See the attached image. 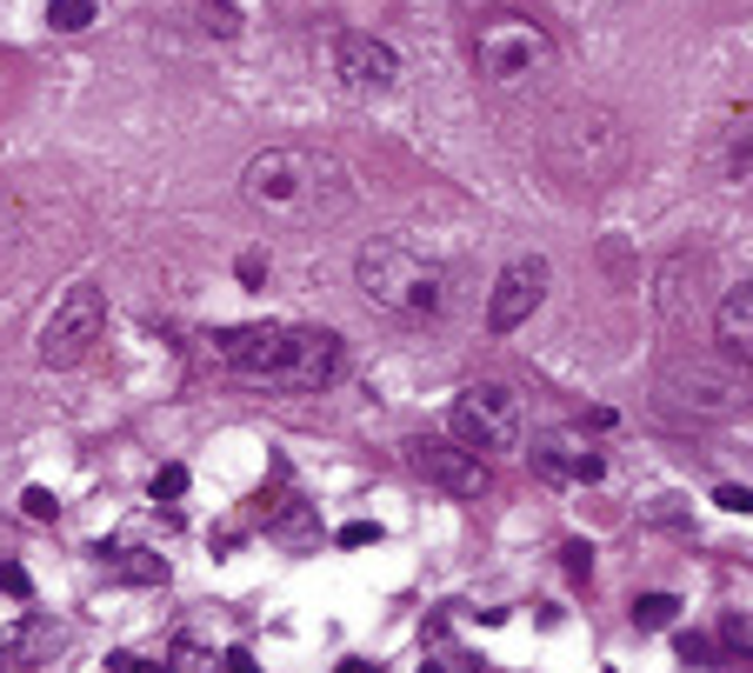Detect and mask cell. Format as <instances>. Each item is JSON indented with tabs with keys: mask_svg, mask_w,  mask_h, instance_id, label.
I'll return each instance as SVG.
<instances>
[{
	"mask_svg": "<svg viewBox=\"0 0 753 673\" xmlns=\"http://www.w3.org/2000/svg\"><path fill=\"white\" fill-rule=\"evenodd\" d=\"M240 200L267 220H287V227H314V220H340L354 207V174L340 154H320V147H260L247 167H240Z\"/></svg>",
	"mask_w": 753,
	"mask_h": 673,
	"instance_id": "7a4b0ae2",
	"label": "cell"
},
{
	"mask_svg": "<svg viewBox=\"0 0 753 673\" xmlns=\"http://www.w3.org/2000/svg\"><path fill=\"white\" fill-rule=\"evenodd\" d=\"M100 334H107V294H100L93 280H73V287L53 300V314L40 320L33 354H40V367H80V360L100 347Z\"/></svg>",
	"mask_w": 753,
	"mask_h": 673,
	"instance_id": "ba28073f",
	"label": "cell"
},
{
	"mask_svg": "<svg viewBox=\"0 0 753 673\" xmlns=\"http://www.w3.org/2000/svg\"><path fill=\"white\" fill-rule=\"evenodd\" d=\"M354 287H360V300L374 314H387L400 327H427V320H440L454 307L447 267L414 254V247H400V240H367L354 254Z\"/></svg>",
	"mask_w": 753,
	"mask_h": 673,
	"instance_id": "277c9868",
	"label": "cell"
},
{
	"mask_svg": "<svg viewBox=\"0 0 753 673\" xmlns=\"http://www.w3.org/2000/svg\"><path fill=\"white\" fill-rule=\"evenodd\" d=\"M340 673H380V667H367V661H347V667H340Z\"/></svg>",
	"mask_w": 753,
	"mask_h": 673,
	"instance_id": "d4e9b609",
	"label": "cell"
},
{
	"mask_svg": "<svg viewBox=\"0 0 753 673\" xmlns=\"http://www.w3.org/2000/svg\"><path fill=\"white\" fill-rule=\"evenodd\" d=\"M0 587H7L13 601H27V594H33V581H27V567H20V561H0Z\"/></svg>",
	"mask_w": 753,
	"mask_h": 673,
	"instance_id": "d6986e66",
	"label": "cell"
},
{
	"mask_svg": "<svg viewBox=\"0 0 753 673\" xmlns=\"http://www.w3.org/2000/svg\"><path fill=\"white\" fill-rule=\"evenodd\" d=\"M447 434L467 447V454H514L527 441V400L507 387V380H467L460 400L447 407Z\"/></svg>",
	"mask_w": 753,
	"mask_h": 673,
	"instance_id": "52a82bcc",
	"label": "cell"
},
{
	"mask_svg": "<svg viewBox=\"0 0 753 673\" xmlns=\"http://www.w3.org/2000/svg\"><path fill=\"white\" fill-rule=\"evenodd\" d=\"M714 340H721V360L753 367V280L727 287V294L714 300Z\"/></svg>",
	"mask_w": 753,
	"mask_h": 673,
	"instance_id": "5bb4252c",
	"label": "cell"
},
{
	"mask_svg": "<svg viewBox=\"0 0 753 673\" xmlns=\"http://www.w3.org/2000/svg\"><path fill=\"white\" fill-rule=\"evenodd\" d=\"M707 174L721 187H753V107H734L707 140Z\"/></svg>",
	"mask_w": 753,
	"mask_h": 673,
	"instance_id": "4fadbf2b",
	"label": "cell"
},
{
	"mask_svg": "<svg viewBox=\"0 0 753 673\" xmlns=\"http://www.w3.org/2000/svg\"><path fill=\"white\" fill-rule=\"evenodd\" d=\"M20 501H27V514H33V521H53V514H60V501H53L47 487H27Z\"/></svg>",
	"mask_w": 753,
	"mask_h": 673,
	"instance_id": "44dd1931",
	"label": "cell"
},
{
	"mask_svg": "<svg viewBox=\"0 0 753 673\" xmlns=\"http://www.w3.org/2000/svg\"><path fill=\"white\" fill-rule=\"evenodd\" d=\"M714 501H721V507H727V514H753V487H721V494H714Z\"/></svg>",
	"mask_w": 753,
	"mask_h": 673,
	"instance_id": "603a6c76",
	"label": "cell"
},
{
	"mask_svg": "<svg viewBox=\"0 0 753 673\" xmlns=\"http://www.w3.org/2000/svg\"><path fill=\"white\" fill-rule=\"evenodd\" d=\"M167 673H214V654H200V647H174V667Z\"/></svg>",
	"mask_w": 753,
	"mask_h": 673,
	"instance_id": "ffe728a7",
	"label": "cell"
},
{
	"mask_svg": "<svg viewBox=\"0 0 753 673\" xmlns=\"http://www.w3.org/2000/svg\"><path fill=\"white\" fill-rule=\"evenodd\" d=\"M100 13V0H47V27L53 33H87Z\"/></svg>",
	"mask_w": 753,
	"mask_h": 673,
	"instance_id": "2e32d148",
	"label": "cell"
},
{
	"mask_svg": "<svg viewBox=\"0 0 753 673\" xmlns=\"http://www.w3.org/2000/svg\"><path fill=\"white\" fill-rule=\"evenodd\" d=\"M187 494V467H160L153 474V501H180Z\"/></svg>",
	"mask_w": 753,
	"mask_h": 673,
	"instance_id": "ac0fdd59",
	"label": "cell"
},
{
	"mask_svg": "<svg viewBox=\"0 0 753 673\" xmlns=\"http://www.w3.org/2000/svg\"><path fill=\"white\" fill-rule=\"evenodd\" d=\"M327 67H334V80H340L347 93H387V87L400 80V53H394L387 40L360 33V27H340V33L327 40Z\"/></svg>",
	"mask_w": 753,
	"mask_h": 673,
	"instance_id": "9c48e42d",
	"label": "cell"
},
{
	"mask_svg": "<svg viewBox=\"0 0 753 673\" xmlns=\"http://www.w3.org/2000/svg\"><path fill=\"white\" fill-rule=\"evenodd\" d=\"M407 467H414L420 481H434L440 494H454V501H480V494L494 487L487 461L467 454V447H447V441H414V447H407Z\"/></svg>",
	"mask_w": 753,
	"mask_h": 673,
	"instance_id": "8fae6325",
	"label": "cell"
},
{
	"mask_svg": "<svg viewBox=\"0 0 753 673\" xmlns=\"http://www.w3.org/2000/svg\"><path fill=\"white\" fill-rule=\"evenodd\" d=\"M534 474L541 481H561V487H594L607 474V454L587 441V434H547L534 447Z\"/></svg>",
	"mask_w": 753,
	"mask_h": 673,
	"instance_id": "7c38bea8",
	"label": "cell"
},
{
	"mask_svg": "<svg viewBox=\"0 0 753 673\" xmlns=\"http://www.w3.org/2000/svg\"><path fill=\"white\" fill-rule=\"evenodd\" d=\"M227 673H254V661L247 654H227Z\"/></svg>",
	"mask_w": 753,
	"mask_h": 673,
	"instance_id": "cb8c5ba5",
	"label": "cell"
},
{
	"mask_svg": "<svg viewBox=\"0 0 753 673\" xmlns=\"http://www.w3.org/2000/svg\"><path fill=\"white\" fill-rule=\"evenodd\" d=\"M547 260L541 254H521V260H507L501 267V280H494V294H487V334H514V327H527L534 314H541V300H547Z\"/></svg>",
	"mask_w": 753,
	"mask_h": 673,
	"instance_id": "30bf717a",
	"label": "cell"
},
{
	"mask_svg": "<svg viewBox=\"0 0 753 673\" xmlns=\"http://www.w3.org/2000/svg\"><path fill=\"white\" fill-rule=\"evenodd\" d=\"M674 621H681V601H674V594H641V601H634V627H641V634H661V627H674Z\"/></svg>",
	"mask_w": 753,
	"mask_h": 673,
	"instance_id": "9a60e30c",
	"label": "cell"
},
{
	"mask_svg": "<svg viewBox=\"0 0 753 673\" xmlns=\"http://www.w3.org/2000/svg\"><path fill=\"white\" fill-rule=\"evenodd\" d=\"M20 234H27V207H20V194H7V187H0V254H13V247H20Z\"/></svg>",
	"mask_w": 753,
	"mask_h": 673,
	"instance_id": "e0dca14e",
	"label": "cell"
},
{
	"mask_svg": "<svg viewBox=\"0 0 753 673\" xmlns=\"http://www.w3.org/2000/svg\"><path fill=\"white\" fill-rule=\"evenodd\" d=\"M541 160H547V174H554L561 187L601 194V187H614L621 167H627V120H621L614 107H601V100H567V107H554L547 127H541Z\"/></svg>",
	"mask_w": 753,
	"mask_h": 673,
	"instance_id": "3957f363",
	"label": "cell"
},
{
	"mask_svg": "<svg viewBox=\"0 0 753 673\" xmlns=\"http://www.w3.org/2000/svg\"><path fill=\"white\" fill-rule=\"evenodd\" d=\"M207 360L240 380V387H267V394H320L327 380H340V334L327 327H227L214 334Z\"/></svg>",
	"mask_w": 753,
	"mask_h": 673,
	"instance_id": "6da1fadb",
	"label": "cell"
},
{
	"mask_svg": "<svg viewBox=\"0 0 753 673\" xmlns=\"http://www.w3.org/2000/svg\"><path fill=\"white\" fill-rule=\"evenodd\" d=\"M334 541H340V547H367V541H380V527H374V521H347Z\"/></svg>",
	"mask_w": 753,
	"mask_h": 673,
	"instance_id": "7402d4cb",
	"label": "cell"
},
{
	"mask_svg": "<svg viewBox=\"0 0 753 673\" xmlns=\"http://www.w3.org/2000/svg\"><path fill=\"white\" fill-rule=\"evenodd\" d=\"M661 407L681 420H734L747 407V367L721 360V354H694V360H667L654 380Z\"/></svg>",
	"mask_w": 753,
	"mask_h": 673,
	"instance_id": "8992f818",
	"label": "cell"
},
{
	"mask_svg": "<svg viewBox=\"0 0 753 673\" xmlns=\"http://www.w3.org/2000/svg\"><path fill=\"white\" fill-rule=\"evenodd\" d=\"M554 60H561V40H554L547 20L514 13V7L480 13V27H474V73H480L487 87H501V93H507V87H534Z\"/></svg>",
	"mask_w": 753,
	"mask_h": 673,
	"instance_id": "5b68a950",
	"label": "cell"
}]
</instances>
